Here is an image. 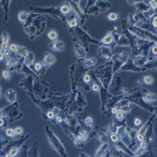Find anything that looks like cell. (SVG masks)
<instances>
[{"mask_svg": "<svg viewBox=\"0 0 157 157\" xmlns=\"http://www.w3.org/2000/svg\"><path fill=\"white\" fill-rule=\"evenodd\" d=\"M46 27V19L42 15L33 13L30 14L28 21L24 23V31L29 35L31 40H34L41 35Z\"/></svg>", "mask_w": 157, "mask_h": 157, "instance_id": "obj_1", "label": "cell"}, {"mask_svg": "<svg viewBox=\"0 0 157 157\" xmlns=\"http://www.w3.org/2000/svg\"><path fill=\"white\" fill-rule=\"evenodd\" d=\"M94 74L98 78V81L102 84V86L108 90V87L113 80L114 72H113V62L107 61L105 64L98 67L94 71Z\"/></svg>", "mask_w": 157, "mask_h": 157, "instance_id": "obj_2", "label": "cell"}, {"mask_svg": "<svg viewBox=\"0 0 157 157\" xmlns=\"http://www.w3.org/2000/svg\"><path fill=\"white\" fill-rule=\"evenodd\" d=\"M45 133H46V136H47V139L49 140V143H50L51 147L56 151H57L58 154L61 157H67V151H66L62 141L57 138V136L51 130V128L48 126L45 127Z\"/></svg>", "mask_w": 157, "mask_h": 157, "instance_id": "obj_3", "label": "cell"}, {"mask_svg": "<svg viewBox=\"0 0 157 157\" xmlns=\"http://www.w3.org/2000/svg\"><path fill=\"white\" fill-rule=\"evenodd\" d=\"M1 116H5L7 117L10 122H13L15 120H19L23 117L22 112L21 111V108L18 105V103H14L11 104L6 107H4L3 109H1Z\"/></svg>", "mask_w": 157, "mask_h": 157, "instance_id": "obj_4", "label": "cell"}, {"mask_svg": "<svg viewBox=\"0 0 157 157\" xmlns=\"http://www.w3.org/2000/svg\"><path fill=\"white\" fill-rule=\"evenodd\" d=\"M30 10L33 12L38 13H46L51 15L53 18H56L59 21H67V17H65L61 13L60 7H49V8H37V7H30Z\"/></svg>", "mask_w": 157, "mask_h": 157, "instance_id": "obj_5", "label": "cell"}, {"mask_svg": "<svg viewBox=\"0 0 157 157\" xmlns=\"http://www.w3.org/2000/svg\"><path fill=\"white\" fill-rule=\"evenodd\" d=\"M128 30L138 38L142 39V40H147V41H151L153 43H157V34H155L154 33L151 32H148V31H144L141 30L138 27L132 26V27H128Z\"/></svg>", "mask_w": 157, "mask_h": 157, "instance_id": "obj_6", "label": "cell"}, {"mask_svg": "<svg viewBox=\"0 0 157 157\" xmlns=\"http://www.w3.org/2000/svg\"><path fill=\"white\" fill-rule=\"evenodd\" d=\"M129 55L128 54V52H122V53H118L114 55L113 58H112V62H113V72L114 74L117 73L120 68L128 61L129 59Z\"/></svg>", "mask_w": 157, "mask_h": 157, "instance_id": "obj_7", "label": "cell"}, {"mask_svg": "<svg viewBox=\"0 0 157 157\" xmlns=\"http://www.w3.org/2000/svg\"><path fill=\"white\" fill-rule=\"evenodd\" d=\"M121 77L118 73H116L113 77V80L108 87V92L114 95V96H117V95H121Z\"/></svg>", "mask_w": 157, "mask_h": 157, "instance_id": "obj_8", "label": "cell"}, {"mask_svg": "<svg viewBox=\"0 0 157 157\" xmlns=\"http://www.w3.org/2000/svg\"><path fill=\"white\" fill-rule=\"evenodd\" d=\"M97 53L100 56L105 58L107 61H112V58L114 56L113 55V51H112V47L110 46H106V45H101L98 47L97 49Z\"/></svg>", "mask_w": 157, "mask_h": 157, "instance_id": "obj_9", "label": "cell"}, {"mask_svg": "<svg viewBox=\"0 0 157 157\" xmlns=\"http://www.w3.org/2000/svg\"><path fill=\"white\" fill-rule=\"evenodd\" d=\"M74 52H75V56L78 60H83L86 58L87 50L84 48V46L82 44L81 42H76L74 44Z\"/></svg>", "mask_w": 157, "mask_h": 157, "instance_id": "obj_10", "label": "cell"}, {"mask_svg": "<svg viewBox=\"0 0 157 157\" xmlns=\"http://www.w3.org/2000/svg\"><path fill=\"white\" fill-rule=\"evenodd\" d=\"M127 3L136 8V13H142L150 9L149 4L146 3L145 1H131V0H128V1H127Z\"/></svg>", "mask_w": 157, "mask_h": 157, "instance_id": "obj_11", "label": "cell"}, {"mask_svg": "<svg viewBox=\"0 0 157 157\" xmlns=\"http://www.w3.org/2000/svg\"><path fill=\"white\" fill-rule=\"evenodd\" d=\"M119 71H130V72H136V73H140L141 72V68L137 67L134 62H133V59L132 58H129L128 61L120 68Z\"/></svg>", "mask_w": 157, "mask_h": 157, "instance_id": "obj_12", "label": "cell"}, {"mask_svg": "<svg viewBox=\"0 0 157 157\" xmlns=\"http://www.w3.org/2000/svg\"><path fill=\"white\" fill-rule=\"evenodd\" d=\"M56 62V57L54 56V55L50 54V53H46L44 56V59L42 61L43 67L46 70L47 68H49L54 63Z\"/></svg>", "mask_w": 157, "mask_h": 157, "instance_id": "obj_13", "label": "cell"}, {"mask_svg": "<svg viewBox=\"0 0 157 157\" xmlns=\"http://www.w3.org/2000/svg\"><path fill=\"white\" fill-rule=\"evenodd\" d=\"M142 98L146 103H148L150 105H152L154 102L157 101V94H155L154 93H151V92H150V91H148V90H146L144 88Z\"/></svg>", "mask_w": 157, "mask_h": 157, "instance_id": "obj_14", "label": "cell"}, {"mask_svg": "<svg viewBox=\"0 0 157 157\" xmlns=\"http://www.w3.org/2000/svg\"><path fill=\"white\" fill-rule=\"evenodd\" d=\"M154 139H155V135H154V131H153V123H152L148 128V129H147V131L145 133V141H146V143L148 145V148L153 142Z\"/></svg>", "mask_w": 157, "mask_h": 157, "instance_id": "obj_15", "label": "cell"}, {"mask_svg": "<svg viewBox=\"0 0 157 157\" xmlns=\"http://www.w3.org/2000/svg\"><path fill=\"white\" fill-rule=\"evenodd\" d=\"M132 59H133L134 64H135L137 67H140V68H141V67H143L148 63V61H149L148 56H143V55H139V56H137L133 57Z\"/></svg>", "mask_w": 157, "mask_h": 157, "instance_id": "obj_16", "label": "cell"}, {"mask_svg": "<svg viewBox=\"0 0 157 157\" xmlns=\"http://www.w3.org/2000/svg\"><path fill=\"white\" fill-rule=\"evenodd\" d=\"M109 154H110V157H130L128 154H127L125 151H123L122 150H120L118 147L115 145L113 148L109 150Z\"/></svg>", "mask_w": 157, "mask_h": 157, "instance_id": "obj_17", "label": "cell"}, {"mask_svg": "<svg viewBox=\"0 0 157 157\" xmlns=\"http://www.w3.org/2000/svg\"><path fill=\"white\" fill-rule=\"evenodd\" d=\"M125 47V46H130V44H129V41H128V37L122 33V34H121V36L116 41V43H115V44H114V48H116V47Z\"/></svg>", "mask_w": 157, "mask_h": 157, "instance_id": "obj_18", "label": "cell"}, {"mask_svg": "<svg viewBox=\"0 0 157 157\" xmlns=\"http://www.w3.org/2000/svg\"><path fill=\"white\" fill-rule=\"evenodd\" d=\"M17 93L14 89H8L5 93V97L10 105L17 102Z\"/></svg>", "mask_w": 157, "mask_h": 157, "instance_id": "obj_19", "label": "cell"}, {"mask_svg": "<svg viewBox=\"0 0 157 157\" xmlns=\"http://www.w3.org/2000/svg\"><path fill=\"white\" fill-rule=\"evenodd\" d=\"M81 62L82 66L87 69H90L91 67H94L97 63V59L96 57H89V58H85L83 60H78Z\"/></svg>", "mask_w": 157, "mask_h": 157, "instance_id": "obj_20", "label": "cell"}, {"mask_svg": "<svg viewBox=\"0 0 157 157\" xmlns=\"http://www.w3.org/2000/svg\"><path fill=\"white\" fill-rule=\"evenodd\" d=\"M109 142L108 143H104V144H101V146L97 149L96 152H95V155L94 157H103L105 156L106 153H108L109 151Z\"/></svg>", "mask_w": 157, "mask_h": 157, "instance_id": "obj_21", "label": "cell"}, {"mask_svg": "<svg viewBox=\"0 0 157 157\" xmlns=\"http://www.w3.org/2000/svg\"><path fill=\"white\" fill-rule=\"evenodd\" d=\"M101 42H102L103 45H106V46H110L112 44H115V38H114L112 32H108L105 34V36L101 40Z\"/></svg>", "mask_w": 157, "mask_h": 157, "instance_id": "obj_22", "label": "cell"}, {"mask_svg": "<svg viewBox=\"0 0 157 157\" xmlns=\"http://www.w3.org/2000/svg\"><path fill=\"white\" fill-rule=\"evenodd\" d=\"M96 6L99 8L101 13L106 12L108 10L112 8V4L109 1H101V0L100 1H96Z\"/></svg>", "mask_w": 157, "mask_h": 157, "instance_id": "obj_23", "label": "cell"}, {"mask_svg": "<svg viewBox=\"0 0 157 157\" xmlns=\"http://www.w3.org/2000/svg\"><path fill=\"white\" fill-rule=\"evenodd\" d=\"M146 70H157V57L148 61V63L143 67H141V71Z\"/></svg>", "mask_w": 157, "mask_h": 157, "instance_id": "obj_24", "label": "cell"}, {"mask_svg": "<svg viewBox=\"0 0 157 157\" xmlns=\"http://www.w3.org/2000/svg\"><path fill=\"white\" fill-rule=\"evenodd\" d=\"M28 53H29V51H28V49H27V47H26V46L19 45L18 50H17V52H16L15 54H16V56L19 57V60H20V61H22V60H23V58L27 56V54H28Z\"/></svg>", "mask_w": 157, "mask_h": 157, "instance_id": "obj_25", "label": "cell"}, {"mask_svg": "<svg viewBox=\"0 0 157 157\" xmlns=\"http://www.w3.org/2000/svg\"><path fill=\"white\" fill-rule=\"evenodd\" d=\"M27 154L28 157H39L38 154V144L36 141H33V143L32 144L31 148L29 150H27Z\"/></svg>", "mask_w": 157, "mask_h": 157, "instance_id": "obj_26", "label": "cell"}, {"mask_svg": "<svg viewBox=\"0 0 157 157\" xmlns=\"http://www.w3.org/2000/svg\"><path fill=\"white\" fill-rule=\"evenodd\" d=\"M51 48L53 51L55 52H61L65 49V44H64V42L60 41V40H56V41H54L51 44Z\"/></svg>", "mask_w": 157, "mask_h": 157, "instance_id": "obj_27", "label": "cell"}, {"mask_svg": "<svg viewBox=\"0 0 157 157\" xmlns=\"http://www.w3.org/2000/svg\"><path fill=\"white\" fill-rule=\"evenodd\" d=\"M10 42V35L7 32H3L1 35V51L8 49V44Z\"/></svg>", "mask_w": 157, "mask_h": 157, "instance_id": "obj_28", "label": "cell"}, {"mask_svg": "<svg viewBox=\"0 0 157 157\" xmlns=\"http://www.w3.org/2000/svg\"><path fill=\"white\" fill-rule=\"evenodd\" d=\"M34 59H35L34 53H33V52H29V53L27 54V56L23 58L22 62L24 63V65H26L27 67H30L33 64Z\"/></svg>", "mask_w": 157, "mask_h": 157, "instance_id": "obj_29", "label": "cell"}, {"mask_svg": "<svg viewBox=\"0 0 157 157\" xmlns=\"http://www.w3.org/2000/svg\"><path fill=\"white\" fill-rule=\"evenodd\" d=\"M97 140L101 143V144H104V143H108V140H109V137L107 135V132L106 130H101L98 134H97Z\"/></svg>", "mask_w": 157, "mask_h": 157, "instance_id": "obj_30", "label": "cell"}, {"mask_svg": "<svg viewBox=\"0 0 157 157\" xmlns=\"http://www.w3.org/2000/svg\"><path fill=\"white\" fill-rule=\"evenodd\" d=\"M117 134L119 136V138H120L121 140H124L125 137L128 135V132H127V126H126V125H123V126L118 127V128H117Z\"/></svg>", "mask_w": 157, "mask_h": 157, "instance_id": "obj_31", "label": "cell"}, {"mask_svg": "<svg viewBox=\"0 0 157 157\" xmlns=\"http://www.w3.org/2000/svg\"><path fill=\"white\" fill-rule=\"evenodd\" d=\"M10 5V1H9V0H3V1H1V6L4 9V11H5V21H8Z\"/></svg>", "mask_w": 157, "mask_h": 157, "instance_id": "obj_32", "label": "cell"}, {"mask_svg": "<svg viewBox=\"0 0 157 157\" xmlns=\"http://www.w3.org/2000/svg\"><path fill=\"white\" fill-rule=\"evenodd\" d=\"M60 9H61V13H62L65 17H67V16L70 13V11L72 10L68 2H66L65 5H63V6L60 7Z\"/></svg>", "mask_w": 157, "mask_h": 157, "instance_id": "obj_33", "label": "cell"}, {"mask_svg": "<svg viewBox=\"0 0 157 157\" xmlns=\"http://www.w3.org/2000/svg\"><path fill=\"white\" fill-rule=\"evenodd\" d=\"M142 82H143V84H146V85H152L153 82H154V78L152 76H150V75H145L142 78Z\"/></svg>", "mask_w": 157, "mask_h": 157, "instance_id": "obj_34", "label": "cell"}, {"mask_svg": "<svg viewBox=\"0 0 157 157\" xmlns=\"http://www.w3.org/2000/svg\"><path fill=\"white\" fill-rule=\"evenodd\" d=\"M29 16H30V15H29L28 12H26V11H21V12L18 14L19 21H20L21 22H22V23H25V22L28 21Z\"/></svg>", "mask_w": 157, "mask_h": 157, "instance_id": "obj_35", "label": "cell"}, {"mask_svg": "<svg viewBox=\"0 0 157 157\" xmlns=\"http://www.w3.org/2000/svg\"><path fill=\"white\" fill-rule=\"evenodd\" d=\"M94 120L92 117H87L84 121H83V125L87 128H94Z\"/></svg>", "mask_w": 157, "mask_h": 157, "instance_id": "obj_36", "label": "cell"}, {"mask_svg": "<svg viewBox=\"0 0 157 157\" xmlns=\"http://www.w3.org/2000/svg\"><path fill=\"white\" fill-rule=\"evenodd\" d=\"M5 133H6V136L9 137L10 139H14V138L17 136V134H16V132H15V128H8L6 129Z\"/></svg>", "mask_w": 157, "mask_h": 157, "instance_id": "obj_37", "label": "cell"}, {"mask_svg": "<svg viewBox=\"0 0 157 157\" xmlns=\"http://www.w3.org/2000/svg\"><path fill=\"white\" fill-rule=\"evenodd\" d=\"M47 36H48V38L51 40V41H56L57 40V37H58V34H57V33L55 31V30H51L48 33H47Z\"/></svg>", "mask_w": 157, "mask_h": 157, "instance_id": "obj_38", "label": "cell"}, {"mask_svg": "<svg viewBox=\"0 0 157 157\" xmlns=\"http://www.w3.org/2000/svg\"><path fill=\"white\" fill-rule=\"evenodd\" d=\"M132 108H133V106H132V104L130 103V104H128V105H125V106L119 108V110L122 111L124 114H129V113L131 112Z\"/></svg>", "mask_w": 157, "mask_h": 157, "instance_id": "obj_39", "label": "cell"}, {"mask_svg": "<svg viewBox=\"0 0 157 157\" xmlns=\"http://www.w3.org/2000/svg\"><path fill=\"white\" fill-rule=\"evenodd\" d=\"M2 76H3V78H5L6 81H9V80H10V78H11V73H10V70H8V69H6V70H3V72H2Z\"/></svg>", "mask_w": 157, "mask_h": 157, "instance_id": "obj_40", "label": "cell"}, {"mask_svg": "<svg viewBox=\"0 0 157 157\" xmlns=\"http://www.w3.org/2000/svg\"><path fill=\"white\" fill-rule=\"evenodd\" d=\"M116 119L117 120H120V121L124 120L125 119V114L122 111L118 110V112L116 114Z\"/></svg>", "mask_w": 157, "mask_h": 157, "instance_id": "obj_41", "label": "cell"}, {"mask_svg": "<svg viewBox=\"0 0 157 157\" xmlns=\"http://www.w3.org/2000/svg\"><path fill=\"white\" fill-rule=\"evenodd\" d=\"M109 139L114 142V143H116V142H117L119 140H120V138H119V136L117 134V133H113V134H110L109 135Z\"/></svg>", "mask_w": 157, "mask_h": 157, "instance_id": "obj_42", "label": "cell"}, {"mask_svg": "<svg viewBox=\"0 0 157 157\" xmlns=\"http://www.w3.org/2000/svg\"><path fill=\"white\" fill-rule=\"evenodd\" d=\"M107 19L111 21H115L118 19V14L117 13H110L107 17Z\"/></svg>", "mask_w": 157, "mask_h": 157, "instance_id": "obj_43", "label": "cell"}, {"mask_svg": "<svg viewBox=\"0 0 157 157\" xmlns=\"http://www.w3.org/2000/svg\"><path fill=\"white\" fill-rule=\"evenodd\" d=\"M19 151H20V148L16 147V148L11 149V150L10 151V152H8V153H10L12 157H15V156H17V154L19 153Z\"/></svg>", "mask_w": 157, "mask_h": 157, "instance_id": "obj_44", "label": "cell"}, {"mask_svg": "<svg viewBox=\"0 0 157 157\" xmlns=\"http://www.w3.org/2000/svg\"><path fill=\"white\" fill-rule=\"evenodd\" d=\"M47 119H49V120H54L55 119V117H56V115H55V113L51 110V111H48L47 113H46V117H45Z\"/></svg>", "mask_w": 157, "mask_h": 157, "instance_id": "obj_45", "label": "cell"}, {"mask_svg": "<svg viewBox=\"0 0 157 157\" xmlns=\"http://www.w3.org/2000/svg\"><path fill=\"white\" fill-rule=\"evenodd\" d=\"M15 132H16L17 136H20V137L23 136V135H22V134H23V128H22L21 127H17V128H15Z\"/></svg>", "mask_w": 157, "mask_h": 157, "instance_id": "obj_46", "label": "cell"}, {"mask_svg": "<svg viewBox=\"0 0 157 157\" xmlns=\"http://www.w3.org/2000/svg\"><path fill=\"white\" fill-rule=\"evenodd\" d=\"M148 4H149L151 9H152L154 10H155V9H157V1L156 0H151V1H150V3H148Z\"/></svg>", "mask_w": 157, "mask_h": 157, "instance_id": "obj_47", "label": "cell"}, {"mask_svg": "<svg viewBox=\"0 0 157 157\" xmlns=\"http://www.w3.org/2000/svg\"><path fill=\"white\" fill-rule=\"evenodd\" d=\"M18 47H19V45H16V44H11L10 46V51L11 52V53H16L17 52V50H18Z\"/></svg>", "mask_w": 157, "mask_h": 157, "instance_id": "obj_48", "label": "cell"}, {"mask_svg": "<svg viewBox=\"0 0 157 157\" xmlns=\"http://www.w3.org/2000/svg\"><path fill=\"white\" fill-rule=\"evenodd\" d=\"M134 124H135V126L139 127V126H140V125H141V120H140V118H135V120H134Z\"/></svg>", "mask_w": 157, "mask_h": 157, "instance_id": "obj_49", "label": "cell"}, {"mask_svg": "<svg viewBox=\"0 0 157 157\" xmlns=\"http://www.w3.org/2000/svg\"><path fill=\"white\" fill-rule=\"evenodd\" d=\"M118 110H119V109H118L117 106H115V107H113V108L111 109V113H112L113 115H116V114L118 112Z\"/></svg>", "mask_w": 157, "mask_h": 157, "instance_id": "obj_50", "label": "cell"}, {"mask_svg": "<svg viewBox=\"0 0 157 157\" xmlns=\"http://www.w3.org/2000/svg\"><path fill=\"white\" fill-rule=\"evenodd\" d=\"M80 157H91V156H89V155L86 154L85 152H82V153L80 154Z\"/></svg>", "mask_w": 157, "mask_h": 157, "instance_id": "obj_51", "label": "cell"}, {"mask_svg": "<svg viewBox=\"0 0 157 157\" xmlns=\"http://www.w3.org/2000/svg\"><path fill=\"white\" fill-rule=\"evenodd\" d=\"M156 117H157V112H156Z\"/></svg>", "mask_w": 157, "mask_h": 157, "instance_id": "obj_52", "label": "cell"}, {"mask_svg": "<svg viewBox=\"0 0 157 157\" xmlns=\"http://www.w3.org/2000/svg\"><path fill=\"white\" fill-rule=\"evenodd\" d=\"M156 32H157V28H156Z\"/></svg>", "mask_w": 157, "mask_h": 157, "instance_id": "obj_53", "label": "cell"}, {"mask_svg": "<svg viewBox=\"0 0 157 157\" xmlns=\"http://www.w3.org/2000/svg\"><path fill=\"white\" fill-rule=\"evenodd\" d=\"M156 152H157V149H156Z\"/></svg>", "mask_w": 157, "mask_h": 157, "instance_id": "obj_54", "label": "cell"}]
</instances>
